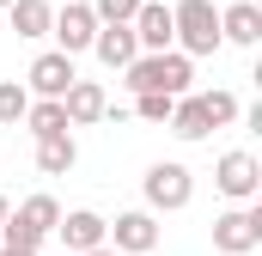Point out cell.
Instances as JSON below:
<instances>
[{
    "mask_svg": "<svg viewBox=\"0 0 262 256\" xmlns=\"http://www.w3.org/2000/svg\"><path fill=\"white\" fill-rule=\"evenodd\" d=\"M104 244H110L116 256H146V250H159V214H146V207H128V214H116Z\"/></svg>",
    "mask_w": 262,
    "mask_h": 256,
    "instance_id": "6",
    "label": "cell"
},
{
    "mask_svg": "<svg viewBox=\"0 0 262 256\" xmlns=\"http://www.w3.org/2000/svg\"><path fill=\"white\" fill-rule=\"evenodd\" d=\"M171 104H177V98H165V92H140V98H134V116H140V122H171Z\"/></svg>",
    "mask_w": 262,
    "mask_h": 256,
    "instance_id": "22",
    "label": "cell"
},
{
    "mask_svg": "<svg viewBox=\"0 0 262 256\" xmlns=\"http://www.w3.org/2000/svg\"><path fill=\"white\" fill-rule=\"evenodd\" d=\"M55 226H61V201L55 195H25L12 214H6V226H0V238H6V250H37L55 238Z\"/></svg>",
    "mask_w": 262,
    "mask_h": 256,
    "instance_id": "1",
    "label": "cell"
},
{
    "mask_svg": "<svg viewBox=\"0 0 262 256\" xmlns=\"http://www.w3.org/2000/svg\"><path fill=\"white\" fill-rule=\"evenodd\" d=\"M0 256H37V250H6V244H0Z\"/></svg>",
    "mask_w": 262,
    "mask_h": 256,
    "instance_id": "25",
    "label": "cell"
},
{
    "mask_svg": "<svg viewBox=\"0 0 262 256\" xmlns=\"http://www.w3.org/2000/svg\"><path fill=\"white\" fill-rule=\"evenodd\" d=\"M61 116H67V128H92V122H104V116H110L104 86H98V79H73V86H67V98H61Z\"/></svg>",
    "mask_w": 262,
    "mask_h": 256,
    "instance_id": "9",
    "label": "cell"
},
{
    "mask_svg": "<svg viewBox=\"0 0 262 256\" xmlns=\"http://www.w3.org/2000/svg\"><path fill=\"white\" fill-rule=\"evenodd\" d=\"M134 43L146 49V55H165L171 49V6L165 0H140V12H134Z\"/></svg>",
    "mask_w": 262,
    "mask_h": 256,
    "instance_id": "12",
    "label": "cell"
},
{
    "mask_svg": "<svg viewBox=\"0 0 262 256\" xmlns=\"http://www.w3.org/2000/svg\"><path fill=\"white\" fill-rule=\"evenodd\" d=\"M165 128H171L177 140H207V134H213V122H207V110H201V98H195V92L171 104V122H165Z\"/></svg>",
    "mask_w": 262,
    "mask_h": 256,
    "instance_id": "15",
    "label": "cell"
},
{
    "mask_svg": "<svg viewBox=\"0 0 262 256\" xmlns=\"http://www.w3.org/2000/svg\"><path fill=\"white\" fill-rule=\"evenodd\" d=\"M73 79H79V73H73V55L49 49V55H37V61H31V73H25V92H31V98H49V104H61Z\"/></svg>",
    "mask_w": 262,
    "mask_h": 256,
    "instance_id": "7",
    "label": "cell"
},
{
    "mask_svg": "<svg viewBox=\"0 0 262 256\" xmlns=\"http://www.w3.org/2000/svg\"><path fill=\"white\" fill-rule=\"evenodd\" d=\"M85 6L98 25H134V12H140V0H85Z\"/></svg>",
    "mask_w": 262,
    "mask_h": 256,
    "instance_id": "21",
    "label": "cell"
},
{
    "mask_svg": "<svg viewBox=\"0 0 262 256\" xmlns=\"http://www.w3.org/2000/svg\"><path fill=\"white\" fill-rule=\"evenodd\" d=\"M213 183L232 195V201H250V195L262 189V165H256V153H226V159L213 165Z\"/></svg>",
    "mask_w": 262,
    "mask_h": 256,
    "instance_id": "11",
    "label": "cell"
},
{
    "mask_svg": "<svg viewBox=\"0 0 262 256\" xmlns=\"http://www.w3.org/2000/svg\"><path fill=\"white\" fill-rule=\"evenodd\" d=\"M73 165H79V146H73V134L37 140V171H43V177H67Z\"/></svg>",
    "mask_w": 262,
    "mask_h": 256,
    "instance_id": "17",
    "label": "cell"
},
{
    "mask_svg": "<svg viewBox=\"0 0 262 256\" xmlns=\"http://www.w3.org/2000/svg\"><path fill=\"white\" fill-rule=\"evenodd\" d=\"M6 6H12V0H0V12H6Z\"/></svg>",
    "mask_w": 262,
    "mask_h": 256,
    "instance_id": "26",
    "label": "cell"
},
{
    "mask_svg": "<svg viewBox=\"0 0 262 256\" xmlns=\"http://www.w3.org/2000/svg\"><path fill=\"white\" fill-rule=\"evenodd\" d=\"M220 43H238V49H256L262 43V6L256 0H238L220 12Z\"/></svg>",
    "mask_w": 262,
    "mask_h": 256,
    "instance_id": "13",
    "label": "cell"
},
{
    "mask_svg": "<svg viewBox=\"0 0 262 256\" xmlns=\"http://www.w3.org/2000/svg\"><path fill=\"white\" fill-rule=\"evenodd\" d=\"M122 73H128L122 86H128L134 98H140V92H165V98H189V79H195V61H189V55H177V49H165V55H134V61L122 67Z\"/></svg>",
    "mask_w": 262,
    "mask_h": 256,
    "instance_id": "2",
    "label": "cell"
},
{
    "mask_svg": "<svg viewBox=\"0 0 262 256\" xmlns=\"http://www.w3.org/2000/svg\"><path fill=\"white\" fill-rule=\"evenodd\" d=\"M195 98H201V110H207V122H213V128L238 122V98H232V92H195Z\"/></svg>",
    "mask_w": 262,
    "mask_h": 256,
    "instance_id": "20",
    "label": "cell"
},
{
    "mask_svg": "<svg viewBox=\"0 0 262 256\" xmlns=\"http://www.w3.org/2000/svg\"><path fill=\"white\" fill-rule=\"evenodd\" d=\"M6 18H12V31H18V37H49L55 6H49V0H12V6H6Z\"/></svg>",
    "mask_w": 262,
    "mask_h": 256,
    "instance_id": "16",
    "label": "cell"
},
{
    "mask_svg": "<svg viewBox=\"0 0 262 256\" xmlns=\"http://www.w3.org/2000/svg\"><path fill=\"white\" fill-rule=\"evenodd\" d=\"M25 110H31L25 79H0V128H18V122H25Z\"/></svg>",
    "mask_w": 262,
    "mask_h": 256,
    "instance_id": "19",
    "label": "cell"
},
{
    "mask_svg": "<svg viewBox=\"0 0 262 256\" xmlns=\"http://www.w3.org/2000/svg\"><path fill=\"white\" fill-rule=\"evenodd\" d=\"M85 256H116V250H110V244H98V250H85Z\"/></svg>",
    "mask_w": 262,
    "mask_h": 256,
    "instance_id": "24",
    "label": "cell"
},
{
    "mask_svg": "<svg viewBox=\"0 0 262 256\" xmlns=\"http://www.w3.org/2000/svg\"><path fill=\"white\" fill-rule=\"evenodd\" d=\"M92 55L104 67H128L134 55H140V43H134L128 25H98V37H92Z\"/></svg>",
    "mask_w": 262,
    "mask_h": 256,
    "instance_id": "14",
    "label": "cell"
},
{
    "mask_svg": "<svg viewBox=\"0 0 262 256\" xmlns=\"http://www.w3.org/2000/svg\"><path fill=\"white\" fill-rule=\"evenodd\" d=\"M146 214H177V207H189V195H195V177H189V165H177V159H159V165H146Z\"/></svg>",
    "mask_w": 262,
    "mask_h": 256,
    "instance_id": "4",
    "label": "cell"
},
{
    "mask_svg": "<svg viewBox=\"0 0 262 256\" xmlns=\"http://www.w3.org/2000/svg\"><path fill=\"white\" fill-rule=\"evenodd\" d=\"M49 37L61 43V55L92 49V37H98V18H92V6H85V0H67V6H55V25H49Z\"/></svg>",
    "mask_w": 262,
    "mask_h": 256,
    "instance_id": "8",
    "label": "cell"
},
{
    "mask_svg": "<svg viewBox=\"0 0 262 256\" xmlns=\"http://www.w3.org/2000/svg\"><path fill=\"white\" fill-rule=\"evenodd\" d=\"M6 214H12V201H6V195H0V226H6Z\"/></svg>",
    "mask_w": 262,
    "mask_h": 256,
    "instance_id": "23",
    "label": "cell"
},
{
    "mask_svg": "<svg viewBox=\"0 0 262 256\" xmlns=\"http://www.w3.org/2000/svg\"><path fill=\"white\" fill-rule=\"evenodd\" d=\"M25 128H31L37 140H55V134H67V116H61V104H49V98H31Z\"/></svg>",
    "mask_w": 262,
    "mask_h": 256,
    "instance_id": "18",
    "label": "cell"
},
{
    "mask_svg": "<svg viewBox=\"0 0 262 256\" xmlns=\"http://www.w3.org/2000/svg\"><path fill=\"white\" fill-rule=\"evenodd\" d=\"M226 6H238V0H226Z\"/></svg>",
    "mask_w": 262,
    "mask_h": 256,
    "instance_id": "27",
    "label": "cell"
},
{
    "mask_svg": "<svg viewBox=\"0 0 262 256\" xmlns=\"http://www.w3.org/2000/svg\"><path fill=\"white\" fill-rule=\"evenodd\" d=\"M256 244H262V207L256 201H244V207L213 220V250L220 256H250Z\"/></svg>",
    "mask_w": 262,
    "mask_h": 256,
    "instance_id": "5",
    "label": "cell"
},
{
    "mask_svg": "<svg viewBox=\"0 0 262 256\" xmlns=\"http://www.w3.org/2000/svg\"><path fill=\"white\" fill-rule=\"evenodd\" d=\"M171 43L189 61L220 49V12H213V0H177L171 6Z\"/></svg>",
    "mask_w": 262,
    "mask_h": 256,
    "instance_id": "3",
    "label": "cell"
},
{
    "mask_svg": "<svg viewBox=\"0 0 262 256\" xmlns=\"http://www.w3.org/2000/svg\"><path fill=\"white\" fill-rule=\"evenodd\" d=\"M55 238H61L73 256H85V250H98V244L110 238V220H104V214H92V207H73V214H61Z\"/></svg>",
    "mask_w": 262,
    "mask_h": 256,
    "instance_id": "10",
    "label": "cell"
}]
</instances>
